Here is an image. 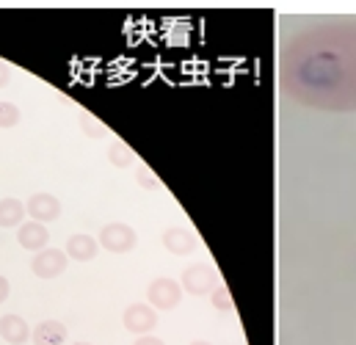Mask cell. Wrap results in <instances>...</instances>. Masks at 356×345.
I'll return each instance as SVG.
<instances>
[{
	"mask_svg": "<svg viewBox=\"0 0 356 345\" xmlns=\"http://www.w3.org/2000/svg\"><path fill=\"white\" fill-rule=\"evenodd\" d=\"M97 249H99L97 238H91V235H86V232L72 235V238L67 241V246H64L67 257L78 259V262H89V259H94L97 257Z\"/></svg>",
	"mask_w": 356,
	"mask_h": 345,
	"instance_id": "8fae6325",
	"label": "cell"
},
{
	"mask_svg": "<svg viewBox=\"0 0 356 345\" xmlns=\"http://www.w3.org/2000/svg\"><path fill=\"white\" fill-rule=\"evenodd\" d=\"M17 241H19L22 249L39 255V252L47 249V243H50V232H47V227L39 224V221H25V224L17 230Z\"/></svg>",
	"mask_w": 356,
	"mask_h": 345,
	"instance_id": "ba28073f",
	"label": "cell"
},
{
	"mask_svg": "<svg viewBox=\"0 0 356 345\" xmlns=\"http://www.w3.org/2000/svg\"><path fill=\"white\" fill-rule=\"evenodd\" d=\"M11 78H14V70L6 64V61H0V88H6L11 83Z\"/></svg>",
	"mask_w": 356,
	"mask_h": 345,
	"instance_id": "d6986e66",
	"label": "cell"
},
{
	"mask_svg": "<svg viewBox=\"0 0 356 345\" xmlns=\"http://www.w3.org/2000/svg\"><path fill=\"white\" fill-rule=\"evenodd\" d=\"M33 345H64L67 343V326L61 321H42L31 332Z\"/></svg>",
	"mask_w": 356,
	"mask_h": 345,
	"instance_id": "7c38bea8",
	"label": "cell"
},
{
	"mask_svg": "<svg viewBox=\"0 0 356 345\" xmlns=\"http://www.w3.org/2000/svg\"><path fill=\"white\" fill-rule=\"evenodd\" d=\"M108 161L116 166V169H130V166H138V155L127 147V144H122V141H113L111 147H108Z\"/></svg>",
	"mask_w": 356,
	"mask_h": 345,
	"instance_id": "5bb4252c",
	"label": "cell"
},
{
	"mask_svg": "<svg viewBox=\"0 0 356 345\" xmlns=\"http://www.w3.org/2000/svg\"><path fill=\"white\" fill-rule=\"evenodd\" d=\"M136 179H138V185H141L144 191H161V188H163V182L158 179V174L149 172L147 166H138V172H136Z\"/></svg>",
	"mask_w": 356,
	"mask_h": 345,
	"instance_id": "e0dca14e",
	"label": "cell"
},
{
	"mask_svg": "<svg viewBox=\"0 0 356 345\" xmlns=\"http://www.w3.org/2000/svg\"><path fill=\"white\" fill-rule=\"evenodd\" d=\"M81 127H83L89 136H105V127H102V125H97V119L89 116V113H83V116H81Z\"/></svg>",
	"mask_w": 356,
	"mask_h": 345,
	"instance_id": "ac0fdd59",
	"label": "cell"
},
{
	"mask_svg": "<svg viewBox=\"0 0 356 345\" xmlns=\"http://www.w3.org/2000/svg\"><path fill=\"white\" fill-rule=\"evenodd\" d=\"M67 252H61V249H42L39 255H33L31 259V271H33V276H39V279H56V276H61L64 273V268H67Z\"/></svg>",
	"mask_w": 356,
	"mask_h": 345,
	"instance_id": "8992f818",
	"label": "cell"
},
{
	"mask_svg": "<svg viewBox=\"0 0 356 345\" xmlns=\"http://www.w3.org/2000/svg\"><path fill=\"white\" fill-rule=\"evenodd\" d=\"M188 345H213V343H207V340H193V343H188Z\"/></svg>",
	"mask_w": 356,
	"mask_h": 345,
	"instance_id": "7402d4cb",
	"label": "cell"
},
{
	"mask_svg": "<svg viewBox=\"0 0 356 345\" xmlns=\"http://www.w3.org/2000/svg\"><path fill=\"white\" fill-rule=\"evenodd\" d=\"M8 290H11V287H8V279H6V276H0V304L8 298Z\"/></svg>",
	"mask_w": 356,
	"mask_h": 345,
	"instance_id": "44dd1931",
	"label": "cell"
},
{
	"mask_svg": "<svg viewBox=\"0 0 356 345\" xmlns=\"http://www.w3.org/2000/svg\"><path fill=\"white\" fill-rule=\"evenodd\" d=\"M97 243H99L105 252H111V255H127V252L136 249L138 235H136V230H133L130 224L113 221V224H105V227L99 230Z\"/></svg>",
	"mask_w": 356,
	"mask_h": 345,
	"instance_id": "7a4b0ae2",
	"label": "cell"
},
{
	"mask_svg": "<svg viewBox=\"0 0 356 345\" xmlns=\"http://www.w3.org/2000/svg\"><path fill=\"white\" fill-rule=\"evenodd\" d=\"M122 323H124L127 332H133V335H138V337L152 335V329L158 326V310L149 307V304H144V301L130 304V307L124 310V315H122Z\"/></svg>",
	"mask_w": 356,
	"mask_h": 345,
	"instance_id": "5b68a950",
	"label": "cell"
},
{
	"mask_svg": "<svg viewBox=\"0 0 356 345\" xmlns=\"http://www.w3.org/2000/svg\"><path fill=\"white\" fill-rule=\"evenodd\" d=\"M182 284L175 282L172 276H158V279H152L149 282V287H147V304L149 307H155V310H177L179 301H182Z\"/></svg>",
	"mask_w": 356,
	"mask_h": 345,
	"instance_id": "277c9868",
	"label": "cell"
},
{
	"mask_svg": "<svg viewBox=\"0 0 356 345\" xmlns=\"http://www.w3.org/2000/svg\"><path fill=\"white\" fill-rule=\"evenodd\" d=\"M210 304L218 310V312H232L235 310V301H232V293L227 284H218L213 293H210Z\"/></svg>",
	"mask_w": 356,
	"mask_h": 345,
	"instance_id": "2e32d148",
	"label": "cell"
},
{
	"mask_svg": "<svg viewBox=\"0 0 356 345\" xmlns=\"http://www.w3.org/2000/svg\"><path fill=\"white\" fill-rule=\"evenodd\" d=\"M161 241H163L166 252H172V255H177V257H185V255H191V252L196 249V235L188 232L185 227H169Z\"/></svg>",
	"mask_w": 356,
	"mask_h": 345,
	"instance_id": "30bf717a",
	"label": "cell"
},
{
	"mask_svg": "<svg viewBox=\"0 0 356 345\" xmlns=\"http://www.w3.org/2000/svg\"><path fill=\"white\" fill-rule=\"evenodd\" d=\"M19 122H22L19 108H17L14 102L3 99V102H0V130H11V127H17Z\"/></svg>",
	"mask_w": 356,
	"mask_h": 345,
	"instance_id": "9a60e30c",
	"label": "cell"
},
{
	"mask_svg": "<svg viewBox=\"0 0 356 345\" xmlns=\"http://www.w3.org/2000/svg\"><path fill=\"white\" fill-rule=\"evenodd\" d=\"M133 345H166L161 337H155V335H144V337H138Z\"/></svg>",
	"mask_w": 356,
	"mask_h": 345,
	"instance_id": "ffe728a7",
	"label": "cell"
},
{
	"mask_svg": "<svg viewBox=\"0 0 356 345\" xmlns=\"http://www.w3.org/2000/svg\"><path fill=\"white\" fill-rule=\"evenodd\" d=\"M75 345H91V343H75Z\"/></svg>",
	"mask_w": 356,
	"mask_h": 345,
	"instance_id": "603a6c76",
	"label": "cell"
},
{
	"mask_svg": "<svg viewBox=\"0 0 356 345\" xmlns=\"http://www.w3.org/2000/svg\"><path fill=\"white\" fill-rule=\"evenodd\" d=\"M182 290L191 293V296H210L221 282H218V273L213 265L207 262H193L182 271Z\"/></svg>",
	"mask_w": 356,
	"mask_h": 345,
	"instance_id": "3957f363",
	"label": "cell"
},
{
	"mask_svg": "<svg viewBox=\"0 0 356 345\" xmlns=\"http://www.w3.org/2000/svg\"><path fill=\"white\" fill-rule=\"evenodd\" d=\"M25 216H28L25 202H19V199H14V196L0 199V227H6V230L17 227V230H19V227L25 224Z\"/></svg>",
	"mask_w": 356,
	"mask_h": 345,
	"instance_id": "4fadbf2b",
	"label": "cell"
},
{
	"mask_svg": "<svg viewBox=\"0 0 356 345\" xmlns=\"http://www.w3.org/2000/svg\"><path fill=\"white\" fill-rule=\"evenodd\" d=\"M279 88L315 111H356V17H332L298 31L282 47Z\"/></svg>",
	"mask_w": 356,
	"mask_h": 345,
	"instance_id": "6da1fadb",
	"label": "cell"
},
{
	"mask_svg": "<svg viewBox=\"0 0 356 345\" xmlns=\"http://www.w3.org/2000/svg\"><path fill=\"white\" fill-rule=\"evenodd\" d=\"M31 332L33 329L28 326V321L19 318V315H14V312H8V315L0 318V337L8 345H25L31 340Z\"/></svg>",
	"mask_w": 356,
	"mask_h": 345,
	"instance_id": "9c48e42d",
	"label": "cell"
},
{
	"mask_svg": "<svg viewBox=\"0 0 356 345\" xmlns=\"http://www.w3.org/2000/svg\"><path fill=\"white\" fill-rule=\"evenodd\" d=\"M25 210H28L31 221L47 224V221H56V218L61 216V202H58V196H53V193H33V196L25 202Z\"/></svg>",
	"mask_w": 356,
	"mask_h": 345,
	"instance_id": "52a82bcc",
	"label": "cell"
}]
</instances>
